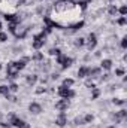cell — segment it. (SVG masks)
<instances>
[{"label": "cell", "mask_w": 127, "mask_h": 128, "mask_svg": "<svg viewBox=\"0 0 127 128\" xmlns=\"http://www.w3.org/2000/svg\"><path fill=\"white\" fill-rule=\"evenodd\" d=\"M72 63H73V60L67 57V58L64 60V63L61 64V67H63V68H67V67H70V66H72Z\"/></svg>", "instance_id": "ffe728a7"}, {"label": "cell", "mask_w": 127, "mask_h": 128, "mask_svg": "<svg viewBox=\"0 0 127 128\" xmlns=\"http://www.w3.org/2000/svg\"><path fill=\"white\" fill-rule=\"evenodd\" d=\"M109 76H111V74H103V76L100 78V80H108V79H109Z\"/></svg>", "instance_id": "d590c367"}, {"label": "cell", "mask_w": 127, "mask_h": 128, "mask_svg": "<svg viewBox=\"0 0 127 128\" xmlns=\"http://www.w3.org/2000/svg\"><path fill=\"white\" fill-rule=\"evenodd\" d=\"M18 88H20V86H18L17 84H11V85H9V91H12V92H17Z\"/></svg>", "instance_id": "4316f807"}, {"label": "cell", "mask_w": 127, "mask_h": 128, "mask_svg": "<svg viewBox=\"0 0 127 128\" xmlns=\"http://www.w3.org/2000/svg\"><path fill=\"white\" fill-rule=\"evenodd\" d=\"M6 39H8V34L3 32H0V42H6Z\"/></svg>", "instance_id": "4dcf8cb0"}, {"label": "cell", "mask_w": 127, "mask_h": 128, "mask_svg": "<svg viewBox=\"0 0 127 128\" xmlns=\"http://www.w3.org/2000/svg\"><path fill=\"white\" fill-rule=\"evenodd\" d=\"M6 74H8V78H9L11 80H14V79H17V78H18L20 72H18V68L15 67V61H11V63H8Z\"/></svg>", "instance_id": "3957f363"}, {"label": "cell", "mask_w": 127, "mask_h": 128, "mask_svg": "<svg viewBox=\"0 0 127 128\" xmlns=\"http://www.w3.org/2000/svg\"><path fill=\"white\" fill-rule=\"evenodd\" d=\"M118 12H120V14H121V15L124 16V15L127 14V8H126V6H121V8L118 9Z\"/></svg>", "instance_id": "1f68e13d"}, {"label": "cell", "mask_w": 127, "mask_h": 128, "mask_svg": "<svg viewBox=\"0 0 127 128\" xmlns=\"http://www.w3.org/2000/svg\"><path fill=\"white\" fill-rule=\"evenodd\" d=\"M84 45H85V39H82V37H78V39H75V46L81 48V46H84Z\"/></svg>", "instance_id": "ac0fdd59"}, {"label": "cell", "mask_w": 127, "mask_h": 128, "mask_svg": "<svg viewBox=\"0 0 127 128\" xmlns=\"http://www.w3.org/2000/svg\"><path fill=\"white\" fill-rule=\"evenodd\" d=\"M84 2H85L87 4H88V3H91V0H84Z\"/></svg>", "instance_id": "ab89813d"}, {"label": "cell", "mask_w": 127, "mask_h": 128, "mask_svg": "<svg viewBox=\"0 0 127 128\" xmlns=\"http://www.w3.org/2000/svg\"><path fill=\"white\" fill-rule=\"evenodd\" d=\"M23 0H0V12L5 15H15Z\"/></svg>", "instance_id": "7a4b0ae2"}, {"label": "cell", "mask_w": 127, "mask_h": 128, "mask_svg": "<svg viewBox=\"0 0 127 128\" xmlns=\"http://www.w3.org/2000/svg\"><path fill=\"white\" fill-rule=\"evenodd\" d=\"M115 74H117V76H123V74H124V68H117V70H115Z\"/></svg>", "instance_id": "e575fe53"}, {"label": "cell", "mask_w": 127, "mask_h": 128, "mask_svg": "<svg viewBox=\"0 0 127 128\" xmlns=\"http://www.w3.org/2000/svg\"><path fill=\"white\" fill-rule=\"evenodd\" d=\"M88 70H90V67H87V66L79 67V70H78V76H79V78H85V76H88Z\"/></svg>", "instance_id": "7c38bea8"}, {"label": "cell", "mask_w": 127, "mask_h": 128, "mask_svg": "<svg viewBox=\"0 0 127 128\" xmlns=\"http://www.w3.org/2000/svg\"><path fill=\"white\" fill-rule=\"evenodd\" d=\"M55 124H57L58 127H64V125L67 124V116H66L64 112H60V113H58V116H57V119H55Z\"/></svg>", "instance_id": "9c48e42d"}, {"label": "cell", "mask_w": 127, "mask_h": 128, "mask_svg": "<svg viewBox=\"0 0 127 128\" xmlns=\"http://www.w3.org/2000/svg\"><path fill=\"white\" fill-rule=\"evenodd\" d=\"M43 22H45V27H49V28H57V27H55V24H54V21L49 18V15L43 16Z\"/></svg>", "instance_id": "8fae6325"}, {"label": "cell", "mask_w": 127, "mask_h": 128, "mask_svg": "<svg viewBox=\"0 0 127 128\" xmlns=\"http://www.w3.org/2000/svg\"><path fill=\"white\" fill-rule=\"evenodd\" d=\"M26 80H27V85H34L36 80H37V76L36 74H27L26 76Z\"/></svg>", "instance_id": "5bb4252c"}, {"label": "cell", "mask_w": 127, "mask_h": 128, "mask_svg": "<svg viewBox=\"0 0 127 128\" xmlns=\"http://www.w3.org/2000/svg\"><path fill=\"white\" fill-rule=\"evenodd\" d=\"M51 79H54V80H55V79H58V74H57V73H54V74L51 76Z\"/></svg>", "instance_id": "8d00e7d4"}, {"label": "cell", "mask_w": 127, "mask_h": 128, "mask_svg": "<svg viewBox=\"0 0 127 128\" xmlns=\"http://www.w3.org/2000/svg\"><path fill=\"white\" fill-rule=\"evenodd\" d=\"M112 103H114V104H117V106H123L126 101H124L123 98H114V100H112Z\"/></svg>", "instance_id": "484cf974"}, {"label": "cell", "mask_w": 127, "mask_h": 128, "mask_svg": "<svg viewBox=\"0 0 127 128\" xmlns=\"http://www.w3.org/2000/svg\"><path fill=\"white\" fill-rule=\"evenodd\" d=\"M117 12H118V9H117V8H115V6L112 4V6L109 8V15H112V16H114V15H115Z\"/></svg>", "instance_id": "83f0119b"}, {"label": "cell", "mask_w": 127, "mask_h": 128, "mask_svg": "<svg viewBox=\"0 0 127 128\" xmlns=\"http://www.w3.org/2000/svg\"><path fill=\"white\" fill-rule=\"evenodd\" d=\"M66 58H67V57H66L64 54H60V55H57V64H63Z\"/></svg>", "instance_id": "d4e9b609"}, {"label": "cell", "mask_w": 127, "mask_h": 128, "mask_svg": "<svg viewBox=\"0 0 127 128\" xmlns=\"http://www.w3.org/2000/svg\"><path fill=\"white\" fill-rule=\"evenodd\" d=\"M11 125H14V127H17V128H20V127H23L26 122L23 121V119H20L18 116H15L14 113H11V122H9Z\"/></svg>", "instance_id": "ba28073f"}, {"label": "cell", "mask_w": 127, "mask_h": 128, "mask_svg": "<svg viewBox=\"0 0 127 128\" xmlns=\"http://www.w3.org/2000/svg\"><path fill=\"white\" fill-rule=\"evenodd\" d=\"M117 22H118V26H124V24L127 22V21H126V16H121V18H120Z\"/></svg>", "instance_id": "d6a6232c"}, {"label": "cell", "mask_w": 127, "mask_h": 128, "mask_svg": "<svg viewBox=\"0 0 127 128\" xmlns=\"http://www.w3.org/2000/svg\"><path fill=\"white\" fill-rule=\"evenodd\" d=\"M121 48H123V49L127 48V37H123V39H121Z\"/></svg>", "instance_id": "836d02e7"}, {"label": "cell", "mask_w": 127, "mask_h": 128, "mask_svg": "<svg viewBox=\"0 0 127 128\" xmlns=\"http://www.w3.org/2000/svg\"><path fill=\"white\" fill-rule=\"evenodd\" d=\"M45 39H46V34H43V33H39V34H36L34 37H33V48L34 49H40L43 45H45Z\"/></svg>", "instance_id": "5b68a950"}, {"label": "cell", "mask_w": 127, "mask_h": 128, "mask_svg": "<svg viewBox=\"0 0 127 128\" xmlns=\"http://www.w3.org/2000/svg\"><path fill=\"white\" fill-rule=\"evenodd\" d=\"M73 84H75V80H73V79H70V78H66V79L63 80V86H66V88H70Z\"/></svg>", "instance_id": "e0dca14e"}, {"label": "cell", "mask_w": 127, "mask_h": 128, "mask_svg": "<svg viewBox=\"0 0 127 128\" xmlns=\"http://www.w3.org/2000/svg\"><path fill=\"white\" fill-rule=\"evenodd\" d=\"M85 43H87L88 51H93L96 48V45H97V36H96L94 33H90L88 37H87V40H85Z\"/></svg>", "instance_id": "8992f818"}, {"label": "cell", "mask_w": 127, "mask_h": 128, "mask_svg": "<svg viewBox=\"0 0 127 128\" xmlns=\"http://www.w3.org/2000/svg\"><path fill=\"white\" fill-rule=\"evenodd\" d=\"M81 9L76 3L67 0H57L51 8L49 18L54 21L57 28H72L81 20Z\"/></svg>", "instance_id": "6da1fadb"}, {"label": "cell", "mask_w": 127, "mask_h": 128, "mask_svg": "<svg viewBox=\"0 0 127 128\" xmlns=\"http://www.w3.org/2000/svg\"><path fill=\"white\" fill-rule=\"evenodd\" d=\"M33 60H34V61H42V60H43V54H42V52H36V54L33 55Z\"/></svg>", "instance_id": "7402d4cb"}, {"label": "cell", "mask_w": 127, "mask_h": 128, "mask_svg": "<svg viewBox=\"0 0 127 128\" xmlns=\"http://www.w3.org/2000/svg\"><path fill=\"white\" fill-rule=\"evenodd\" d=\"M43 92H46V88H45V86H39V88L36 90V94H43Z\"/></svg>", "instance_id": "f1b7e54d"}, {"label": "cell", "mask_w": 127, "mask_h": 128, "mask_svg": "<svg viewBox=\"0 0 127 128\" xmlns=\"http://www.w3.org/2000/svg\"><path fill=\"white\" fill-rule=\"evenodd\" d=\"M93 119H94V116H93L91 113H87V115H84V122H85V124H90V122H93Z\"/></svg>", "instance_id": "d6986e66"}, {"label": "cell", "mask_w": 127, "mask_h": 128, "mask_svg": "<svg viewBox=\"0 0 127 128\" xmlns=\"http://www.w3.org/2000/svg\"><path fill=\"white\" fill-rule=\"evenodd\" d=\"M0 32H2V22H0Z\"/></svg>", "instance_id": "b9f144b4"}, {"label": "cell", "mask_w": 127, "mask_h": 128, "mask_svg": "<svg viewBox=\"0 0 127 128\" xmlns=\"http://www.w3.org/2000/svg\"><path fill=\"white\" fill-rule=\"evenodd\" d=\"M108 128H117V127L115 125H111V127H108Z\"/></svg>", "instance_id": "60d3db41"}, {"label": "cell", "mask_w": 127, "mask_h": 128, "mask_svg": "<svg viewBox=\"0 0 127 128\" xmlns=\"http://www.w3.org/2000/svg\"><path fill=\"white\" fill-rule=\"evenodd\" d=\"M0 68H2V64H0Z\"/></svg>", "instance_id": "7bdbcfd3"}, {"label": "cell", "mask_w": 127, "mask_h": 128, "mask_svg": "<svg viewBox=\"0 0 127 128\" xmlns=\"http://www.w3.org/2000/svg\"><path fill=\"white\" fill-rule=\"evenodd\" d=\"M67 107H69V100H67V98L58 100V101L55 103V109H57V110H60V112H64V110H67Z\"/></svg>", "instance_id": "52a82bcc"}, {"label": "cell", "mask_w": 127, "mask_h": 128, "mask_svg": "<svg viewBox=\"0 0 127 128\" xmlns=\"http://www.w3.org/2000/svg\"><path fill=\"white\" fill-rule=\"evenodd\" d=\"M85 86H87V88H91V90H93V88H96L94 82H91V80H87V82H85Z\"/></svg>", "instance_id": "f546056e"}, {"label": "cell", "mask_w": 127, "mask_h": 128, "mask_svg": "<svg viewBox=\"0 0 127 128\" xmlns=\"http://www.w3.org/2000/svg\"><path fill=\"white\" fill-rule=\"evenodd\" d=\"M100 67L105 68V70H109V68L112 67V61H111V60H103L102 64H100Z\"/></svg>", "instance_id": "2e32d148"}, {"label": "cell", "mask_w": 127, "mask_h": 128, "mask_svg": "<svg viewBox=\"0 0 127 128\" xmlns=\"http://www.w3.org/2000/svg\"><path fill=\"white\" fill-rule=\"evenodd\" d=\"M46 80H48L46 78H42V79H40V82H42V84H46Z\"/></svg>", "instance_id": "74e56055"}, {"label": "cell", "mask_w": 127, "mask_h": 128, "mask_svg": "<svg viewBox=\"0 0 127 128\" xmlns=\"http://www.w3.org/2000/svg\"><path fill=\"white\" fill-rule=\"evenodd\" d=\"M75 124L76 125H84L85 122H84V116H76L75 118Z\"/></svg>", "instance_id": "603a6c76"}, {"label": "cell", "mask_w": 127, "mask_h": 128, "mask_svg": "<svg viewBox=\"0 0 127 128\" xmlns=\"http://www.w3.org/2000/svg\"><path fill=\"white\" fill-rule=\"evenodd\" d=\"M9 94H11V91H9V86H6V85H0V96L8 97Z\"/></svg>", "instance_id": "9a60e30c"}, {"label": "cell", "mask_w": 127, "mask_h": 128, "mask_svg": "<svg viewBox=\"0 0 127 128\" xmlns=\"http://www.w3.org/2000/svg\"><path fill=\"white\" fill-rule=\"evenodd\" d=\"M20 128H30V125H29V124H24L23 127H20Z\"/></svg>", "instance_id": "f35d334b"}, {"label": "cell", "mask_w": 127, "mask_h": 128, "mask_svg": "<svg viewBox=\"0 0 127 128\" xmlns=\"http://www.w3.org/2000/svg\"><path fill=\"white\" fill-rule=\"evenodd\" d=\"M60 54H61V51H60L58 48H51V49H49V55H55V57H57V55H60Z\"/></svg>", "instance_id": "44dd1931"}, {"label": "cell", "mask_w": 127, "mask_h": 128, "mask_svg": "<svg viewBox=\"0 0 127 128\" xmlns=\"http://www.w3.org/2000/svg\"><path fill=\"white\" fill-rule=\"evenodd\" d=\"M91 91H93V94H91V100H96V98H99V96H100V91H99L97 88H93Z\"/></svg>", "instance_id": "cb8c5ba5"}, {"label": "cell", "mask_w": 127, "mask_h": 128, "mask_svg": "<svg viewBox=\"0 0 127 128\" xmlns=\"http://www.w3.org/2000/svg\"><path fill=\"white\" fill-rule=\"evenodd\" d=\"M57 94L61 97V98H67V100H70V98H73L75 97V91L72 90V88H66V86H58V90H57Z\"/></svg>", "instance_id": "277c9868"}, {"label": "cell", "mask_w": 127, "mask_h": 128, "mask_svg": "<svg viewBox=\"0 0 127 128\" xmlns=\"http://www.w3.org/2000/svg\"><path fill=\"white\" fill-rule=\"evenodd\" d=\"M29 110L32 112L33 115H39V113L42 112V106H40L39 103H32V104L29 106Z\"/></svg>", "instance_id": "30bf717a"}, {"label": "cell", "mask_w": 127, "mask_h": 128, "mask_svg": "<svg viewBox=\"0 0 127 128\" xmlns=\"http://www.w3.org/2000/svg\"><path fill=\"white\" fill-rule=\"evenodd\" d=\"M88 76L90 78H96V76H100V68L99 67H93L88 70Z\"/></svg>", "instance_id": "4fadbf2b"}]
</instances>
